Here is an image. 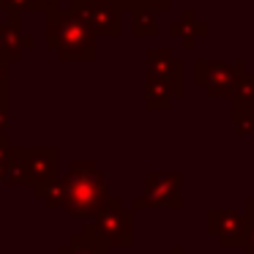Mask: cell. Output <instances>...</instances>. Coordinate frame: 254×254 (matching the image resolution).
Listing matches in <instances>:
<instances>
[{
  "mask_svg": "<svg viewBox=\"0 0 254 254\" xmlns=\"http://www.w3.org/2000/svg\"><path fill=\"white\" fill-rule=\"evenodd\" d=\"M61 205L74 216H96L104 208V178L93 164H74L66 181H61Z\"/></svg>",
  "mask_w": 254,
  "mask_h": 254,
  "instance_id": "cell-1",
  "label": "cell"
},
{
  "mask_svg": "<svg viewBox=\"0 0 254 254\" xmlns=\"http://www.w3.org/2000/svg\"><path fill=\"white\" fill-rule=\"evenodd\" d=\"M47 41L55 47L63 61H77V58H93V33L90 25L82 22L74 11L52 14L47 25Z\"/></svg>",
  "mask_w": 254,
  "mask_h": 254,
  "instance_id": "cell-2",
  "label": "cell"
},
{
  "mask_svg": "<svg viewBox=\"0 0 254 254\" xmlns=\"http://www.w3.org/2000/svg\"><path fill=\"white\" fill-rule=\"evenodd\" d=\"M71 11L99 33L104 36L118 33V8L110 0H79V3H71Z\"/></svg>",
  "mask_w": 254,
  "mask_h": 254,
  "instance_id": "cell-3",
  "label": "cell"
},
{
  "mask_svg": "<svg viewBox=\"0 0 254 254\" xmlns=\"http://www.w3.org/2000/svg\"><path fill=\"white\" fill-rule=\"evenodd\" d=\"M112 202H115V199H110V205L101 208L96 232L110 243H126L128 246V243H131V216L123 213V208H118V205H112Z\"/></svg>",
  "mask_w": 254,
  "mask_h": 254,
  "instance_id": "cell-4",
  "label": "cell"
},
{
  "mask_svg": "<svg viewBox=\"0 0 254 254\" xmlns=\"http://www.w3.org/2000/svg\"><path fill=\"white\" fill-rule=\"evenodd\" d=\"M197 82L205 85L208 96H230L235 93V77L224 63H197Z\"/></svg>",
  "mask_w": 254,
  "mask_h": 254,
  "instance_id": "cell-5",
  "label": "cell"
},
{
  "mask_svg": "<svg viewBox=\"0 0 254 254\" xmlns=\"http://www.w3.org/2000/svg\"><path fill=\"white\" fill-rule=\"evenodd\" d=\"M208 230H213L216 235L221 238L224 246H230L232 238H235V241H241V238H243L241 219H238L235 213H230V210H213V213L208 216Z\"/></svg>",
  "mask_w": 254,
  "mask_h": 254,
  "instance_id": "cell-6",
  "label": "cell"
},
{
  "mask_svg": "<svg viewBox=\"0 0 254 254\" xmlns=\"http://www.w3.org/2000/svg\"><path fill=\"white\" fill-rule=\"evenodd\" d=\"M25 167L28 178L47 181L55 172V150H25Z\"/></svg>",
  "mask_w": 254,
  "mask_h": 254,
  "instance_id": "cell-7",
  "label": "cell"
},
{
  "mask_svg": "<svg viewBox=\"0 0 254 254\" xmlns=\"http://www.w3.org/2000/svg\"><path fill=\"white\" fill-rule=\"evenodd\" d=\"M0 52L8 58H19V33L11 25H0Z\"/></svg>",
  "mask_w": 254,
  "mask_h": 254,
  "instance_id": "cell-8",
  "label": "cell"
},
{
  "mask_svg": "<svg viewBox=\"0 0 254 254\" xmlns=\"http://www.w3.org/2000/svg\"><path fill=\"white\" fill-rule=\"evenodd\" d=\"M63 254H104V238L101 241L99 238H90V241L88 238H82V241L77 238L71 246L63 249Z\"/></svg>",
  "mask_w": 254,
  "mask_h": 254,
  "instance_id": "cell-9",
  "label": "cell"
},
{
  "mask_svg": "<svg viewBox=\"0 0 254 254\" xmlns=\"http://www.w3.org/2000/svg\"><path fill=\"white\" fill-rule=\"evenodd\" d=\"M137 36H142V33H148V36H153L156 33V28H153V14L148 11V17H145V11H142V6H139V11H137Z\"/></svg>",
  "mask_w": 254,
  "mask_h": 254,
  "instance_id": "cell-10",
  "label": "cell"
},
{
  "mask_svg": "<svg viewBox=\"0 0 254 254\" xmlns=\"http://www.w3.org/2000/svg\"><path fill=\"white\" fill-rule=\"evenodd\" d=\"M39 0H0V8H36Z\"/></svg>",
  "mask_w": 254,
  "mask_h": 254,
  "instance_id": "cell-11",
  "label": "cell"
},
{
  "mask_svg": "<svg viewBox=\"0 0 254 254\" xmlns=\"http://www.w3.org/2000/svg\"><path fill=\"white\" fill-rule=\"evenodd\" d=\"M148 6H153V8H167L170 6V0H145Z\"/></svg>",
  "mask_w": 254,
  "mask_h": 254,
  "instance_id": "cell-12",
  "label": "cell"
},
{
  "mask_svg": "<svg viewBox=\"0 0 254 254\" xmlns=\"http://www.w3.org/2000/svg\"><path fill=\"white\" fill-rule=\"evenodd\" d=\"M128 8H139V6H145V0H123Z\"/></svg>",
  "mask_w": 254,
  "mask_h": 254,
  "instance_id": "cell-13",
  "label": "cell"
},
{
  "mask_svg": "<svg viewBox=\"0 0 254 254\" xmlns=\"http://www.w3.org/2000/svg\"><path fill=\"white\" fill-rule=\"evenodd\" d=\"M3 85H6V63L0 61V88H3Z\"/></svg>",
  "mask_w": 254,
  "mask_h": 254,
  "instance_id": "cell-14",
  "label": "cell"
},
{
  "mask_svg": "<svg viewBox=\"0 0 254 254\" xmlns=\"http://www.w3.org/2000/svg\"><path fill=\"white\" fill-rule=\"evenodd\" d=\"M39 6H58V0H39Z\"/></svg>",
  "mask_w": 254,
  "mask_h": 254,
  "instance_id": "cell-15",
  "label": "cell"
}]
</instances>
